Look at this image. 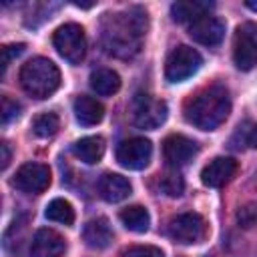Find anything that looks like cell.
<instances>
[{
    "label": "cell",
    "mask_w": 257,
    "mask_h": 257,
    "mask_svg": "<svg viewBox=\"0 0 257 257\" xmlns=\"http://www.w3.org/2000/svg\"><path fill=\"white\" fill-rule=\"evenodd\" d=\"M147 34V12L131 8L118 14H106L102 24V44L108 54L128 58L139 52L143 36Z\"/></svg>",
    "instance_id": "6da1fadb"
},
{
    "label": "cell",
    "mask_w": 257,
    "mask_h": 257,
    "mask_svg": "<svg viewBox=\"0 0 257 257\" xmlns=\"http://www.w3.org/2000/svg\"><path fill=\"white\" fill-rule=\"evenodd\" d=\"M231 112V98L225 86L213 84L197 92L185 104V118L201 131H215Z\"/></svg>",
    "instance_id": "7a4b0ae2"
},
{
    "label": "cell",
    "mask_w": 257,
    "mask_h": 257,
    "mask_svg": "<svg viewBox=\"0 0 257 257\" xmlns=\"http://www.w3.org/2000/svg\"><path fill=\"white\" fill-rule=\"evenodd\" d=\"M20 84L32 98H48L60 86V70L48 58H32L20 68Z\"/></svg>",
    "instance_id": "3957f363"
},
{
    "label": "cell",
    "mask_w": 257,
    "mask_h": 257,
    "mask_svg": "<svg viewBox=\"0 0 257 257\" xmlns=\"http://www.w3.org/2000/svg\"><path fill=\"white\" fill-rule=\"evenodd\" d=\"M52 44L66 62L78 64L86 52V38H84L82 26L74 22H66L58 26L52 34Z\"/></svg>",
    "instance_id": "277c9868"
},
{
    "label": "cell",
    "mask_w": 257,
    "mask_h": 257,
    "mask_svg": "<svg viewBox=\"0 0 257 257\" xmlns=\"http://www.w3.org/2000/svg\"><path fill=\"white\" fill-rule=\"evenodd\" d=\"M201 64H203L201 54L195 48L181 44L169 52L165 62V76L169 82H183L191 78L201 68Z\"/></svg>",
    "instance_id": "5b68a950"
},
{
    "label": "cell",
    "mask_w": 257,
    "mask_h": 257,
    "mask_svg": "<svg viewBox=\"0 0 257 257\" xmlns=\"http://www.w3.org/2000/svg\"><path fill=\"white\" fill-rule=\"evenodd\" d=\"M233 60L239 70H251L257 64V24L243 22L235 30Z\"/></svg>",
    "instance_id": "8992f818"
},
{
    "label": "cell",
    "mask_w": 257,
    "mask_h": 257,
    "mask_svg": "<svg viewBox=\"0 0 257 257\" xmlns=\"http://www.w3.org/2000/svg\"><path fill=\"white\" fill-rule=\"evenodd\" d=\"M167 102L147 92H139L133 100V120L141 128H157L167 120Z\"/></svg>",
    "instance_id": "52a82bcc"
},
{
    "label": "cell",
    "mask_w": 257,
    "mask_h": 257,
    "mask_svg": "<svg viewBox=\"0 0 257 257\" xmlns=\"http://www.w3.org/2000/svg\"><path fill=\"white\" fill-rule=\"evenodd\" d=\"M169 237L177 243H199L207 233V223L199 213H181L169 221Z\"/></svg>",
    "instance_id": "ba28073f"
},
{
    "label": "cell",
    "mask_w": 257,
    "mask_h": 257,
    "mask_svg": "<svg viewBox=\"0 0 257 257\" xmlns=\"http://www.w3.org/2000/svg\"><path fill=\"white\" fill-rule=\"evenodd\" d=\"M114 157H116L120 167L131 169V171H141L149 165V161L153 157V145L149 139L133 137V139L118 143Z\"/></svg>",
    "instance_id": "9c48e42d"
},
{
    "label": "cell",
    "mask_w": 257,
    "mask_h": 257,
    "mask_svg": "<svg viewBox=\"0 0 257 257\" xmlns=\"http://www.w3.org/2000/svg\"><path fill=\"white\" fill-rule=\"evenodd\" d=\"M12 185L22 193L38 195V193L46 191L50 185V169L42 163H24L16 171Z\"/></svg>",
    "instance_id": "30bf717a"
},
{
    "label": "cell",
    "mask_w": 257,
    "mask_h": 257,
    "mask_svg": "<svg viewBox=\"0 0 257 257\" xmlns=\"http://www.w3.org/2000/svg\"><path fill=\"white\" fill-rule=\"evenodd\" d=\"M197 151H199L197 143L185 135H171L163 143V157L167 165L173 169L187 165L197 155Z\"/></svg>",
    "instance_id": "8fae6325"
},
{
    "label": "cell",
    "mask_w": 257,
    "mask_h": 257,
    "mask_svg": "<svg viewBox=\"0 0 257 257\" xmlns=\"http://www.w3.org/2000/svg\"><path fill=\"white\" fill-rule=\"evenodd\" d=\"M189 34L193 40H197L199 44H205V46H215L223 40L225 36V22L217 16H203L199 20H195L191 26H189Z\"/></svg>",
    "instance_id": "7c38bea8"
},
{
    "label": "cell",
    "mask_w": 257,
    "mask_h": 257,
    "mask_svg": "<svg viewBox=\"0 0 257 257\" xmlns=\"http://www.w3.org/2000/svg\"><path fill=\"white\" fill-rule=\"evenodd\" d=\"M235 171H237V163L231 157H215L203 167L201 181L205 187L217 189V187H223L235 175Z\"/></svg>",
    "instance_id": "4fadbf2b"
},
{
    "label": "cell",
    "mask_w": 257,
    "mask_h": 257,
    "mask_svg": "<svg viewBox=\"0 0 257 257\" xmlns=\"http://www.w3.org/2000/svg\"><path fill=\"white\" fill-rule=\"evenodd\" d=\"M66 251L64 239L52 229H38L30 245V257H62Z\"/></svg>",
    "instance_id": "5bb4252c"
},
{
    "label": "cell",
    "mask_w": 257,
    "mask_h": 257,
    "mask_svg": "<svg viewBox=\"0 0 257 257\" xmlns=\"http://www.w3.org/2000/svg\"><path fill=\"white\" fill-rule=\"evenodd\" d=\"M131 191H133V187H131L128 179L122 175H116V173H106L98 181V195L106 203H118V201L126 199L131 195Z\"/></svg>",
    "instance_id": "9a60e30c"
},
{
    "label": "cell",
    "mask_w": 257,
    "mask_h": 257,
    "mask_svg": "<svg viewBox=\"0 0 257 257\" xmlns=\"http://www.w3.org/2000/svg\"><path fill=\"white\" fill-rule=\"evenodd\" d=\"M82 239L90 249H106L112 243V229L104 217H96L84 225Z\"/></svg>",
    "instance_id": "2e32d148"
},
{
    "label": "cell",
    "mask_w": 257,
    "mask_h": 257,
    "mask_svg": "<svg viewBox=\"0 0 257 257\" xmlns=\"http://www.w3.org/2000/svg\"><path fill=\"white\" fill-rule=\"evenodd\" d=\"M74 116L80 124L84 126H92V124H98L104 116V106L92 98V96H86V94H80L76 100H74Z\"/></svg>",
    "instance_id": "e0dca14e"
},
{
    "label": "cell",
    "mask_w": 257,
    "mask_h": 257,
    "mask_svg": "<svg viewBox=\"0 0 257 257\" xmlns=\"http://www.w3.org/2000/svg\"><path fill=\"white\" fill-rule=\"evenodd\" d=\"M213 8L211 2H199V0H181L175 2L171 6V14L175 22H195L203 16L209 14V10Z\"/></svg>",
    "instance_id": "ac0fdd59"
},
{
    "label": "cell",
    "mask_w": 257,
    "mask_h": 257,
    "mask_svg": "<svg viewBox=\"0 0 257 257\" xmlns=\"http://www.w3.org/2000/svg\"><path fill=\"white\" fill-rule=\"evenodd\" d=\"M72 153L76 155V159H80L86 165H94L102 159L104 155V141L100 137H84L80 141L74 143Z\"/></svg>",
    "instance_id": "d6986e66"
},
{
    "label": "cell",
    "mask_w": 257,
    "mask_h": 257,
    "mask_svg": "<svg viewBox=\"0 0 257 257\" xmlns=\"http://www.w3.org/2000/svg\"><path fill=\"white\" fill-rule=\"evenodd\" d=\"M90 88L96 94L110 96L120 88V76L110 68H96L90 74Z\"/></svg>",
    "instance_id": "ffe728a7"
},
{
    "label": "cell",
    "mask_w": 257,
    "mask_h": 257,
    "mask_svg": "<svg viewBox=\"0 0 257 257\" xmlns=\"http://www.w3.org/2000/svg\"><path fill=\"white\" fill-rule=\"evenodd\" d=\"M118 217H120V223L128 231H135V233H145L149 229V225H151V215L141 205H133V207L122 209Z\"/></svg>",
    "instance_id": "44dd1931"
},
{
    "label": "cell",
    "mask_w": 257,
    "mask_h": 257,
    "mask_svg": "<svg viewBox=\"0 0 257 257\" xmlns=\"http://www.w3.org/2000/svg\"><path fill=\"white\" fill-rule=\"evenodd\" d=\"M44 215L48 221H54L60 225H72L74 223V209L66 199H52L46 205Z\"/></svg>",
    "instance_id": "7402d4cb"
},
{
    "label": "cell",
    "mask_w": 257,
    "mask_h": 257,
    "mask_svg": "<svg viewBox=\"0 0 257 257\" xmlns=\"http://www.w3.org/2000/svg\"><path fill=\"white\" fill-rule=\"evenodd\" d=\"M58 126H60V120H58V114L56 112H42L32 122V131L40 139H48V137L56 135Z\"/></svg>",
    "instance_id": "603a6c76"
},
{
    "label": "cell",
    "mask_w": 257,
    "mask_h": 257,
    "mask_svg": "<svg viewBox=\"0 0 257 257\" xmlns=\"http://www.w3.org/2000/svg\"><path fill=\"white\" fill-rule=\"evenodd\" d=\"M161 189L165 195L169 197H179L185 189V183H183V177L177 173V171H169L161 177Z\"/></svg>",
    "instance_id": "cb8c5ba5"
},
{
    "label": "cell",
    "mask_w": 257,
    "mask_h": 257,
    "mask_svg": "<svg viewBox=\"0 0 257 257\" xmlns=\"http://www.w3.org/2000/svg\"><path fill=\"white\" fill-rule=\"evenodd\" d=\"M120 257H165V255H163V251L159 247H153V245H137V247L124 249Z\"/></svg>",
    "instance_id": "d4e9b609"
},
{
    "label": "cell",
    "mask_w": 257,
    "mask_h": 257,
    "mask_svg": "<svg viewBox=\"0 0 257 257\" xmlns=\"http://www.w3.org/2000/svg\"><path fill=\"white\" fill-rule=\"evenodd\" d=\"M18 116H20V104L10 96H2V112H0L2 124H8L12 118H18Z\"/></svg>",
    "instance_id": "484cf974"
},
{
    "label": "cell",
    "mask_w": 257,
    "mask_h": 257,
    "mask_svg": "<svg viewBox=\"0 0 257 257\" xmlns=\"http://www.w3.org/2000/svg\"><path fill=\"white\" fill-rule=\"evenodd\" d=\"M22 52H24V44H10V46H4L2 48V74L6 72L8 64L12 62V58H16Z\"/></svg>",
    "instance_id": "4316f807"
},
{
    "label": "cell",
    "mask_w": 257,
    "mask_h": 257,
    "mask_svg": "<svg viewBox=\"0 0 257 257\" xmlns=\"http://www.w3.org/2000/svg\"><path fill=\"white\" fill-rule=\"evenodd\" d=\"M0 151H2V169H6L8 163H10V147H8V143H2Z\"/></svg>",
    "instance_id": "83f0119b"
},
{
    "label": "cell",
    "mask_w": 257,
    "mask_h": 257,
    "mask_svg": "<svg viewBox=\"0 0 257 257\" xmlns=\"http://www.w3.org/2000/svg\"><path fill=\"white\" fill-rule=\"evenodd\" d=\"M247 145L253 147V149H257V124L249 131V135H247Z\"/></svg>",
    "instance_id": "f1b7e54d"
},
{
    "label": "cell",
    "mask_w": 257,
    "mask_h": 257,
    "mask_svg": "<svg viewBox=\"0 0 257 257\" xmlns=\"http://www.w3.org/2000/svg\"><path fill=\"white\" fill-rule=\"evenodd\" d=\"M245 6H247V8H251V10H255V12H257V2H255V0H247V2H245Z\"/></svg>",
    "instance_id": "f546056e"
}]
</instances>
